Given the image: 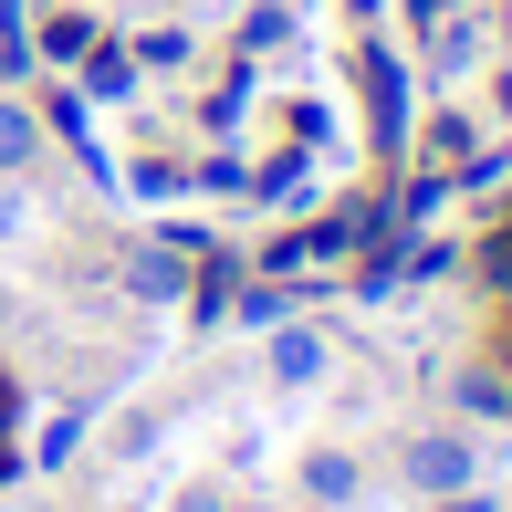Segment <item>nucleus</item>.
I'll return each mask as SVG.
<instances>
[{"label": "nucleus", "mask_w": 512, "mask_h": 512, "mask_svg": "<svg viewBox=\"0 0 512 512\" xmlns=\"http://www.w3.org/2000/svg\"><path fill=\"white\" fill-rule=\"evenodd\" d=\"M32 63V32H21V0H0V84Z\"/></svg>", "instance_id": "11"}, {"label": "nucleus", "mask_w": 512, "mask_h": 512, "mask_svg": "<svg viewBox=\"0 0 512 512\" xmlns=\"http://www.w3.org/2000/svg\"><path fill=\"white\" fill-rule=\"evenodd\" d=\"M356 481H366V471H356L345 450H314V460H304V502H324V512H335V502H356Z\"/></svg>", "instance_id": "6"}, {"label": "nucleus", "mask_w": 512, "mask_h": 512, "mask_svg": "<svg viewBox=\"0 0 512 512\" xmlns=\"http://www.w3.org/2000/svg\"><path fill=\"white\" fill-rule=\"evenodd\" d=\"M84 84H95V95H136V53H105L95 42V53H84Z\"/></svg>", "instance_id": "8"}, {"label": "nucleus", "mask_w": 512, "mask_h": 512, "mask_svg": "<svg viewBox=\"0 0 512 512\" xmlns=\"http://www.w3.org/2000/svg\"><path fill=\"white\" fill-rule=\"evenodd\" d=\"M178 512H220V492H189V502H178Z\"/></svg>", "instance_id": "14"}, {"label": "nucleus", "mask_w": 512, "mask_h": 512, "mask_svg": "<svg viewBox=\"0 0 512 512\" xmlns=\"http://www.w3.org/2000/svg\"><path fill=\"white\" fill-rule=\"evenodd\" d=\"M42 53H53V63H84V53H95V21H84V11L42 21Z\"/></svg>", "instance_id": "7"}, {"label": "nucleus", "mask_w": 512, "mask_h": 512, "mask_svg": "<svg viewBox=\"0 0 512 512\" xmlns=\"http://www.w3.org/2000/svg\"><path fill=\"white\" fill-rule=\"evenodd\" d=\"M471 147H481L471 115H439V126H429V157H439V168H471Z\"/></svg>", "instance_id": "9"}, {"label": "nucleus", "mask_w": 512, "mask_h": 512, "mask_svg": "<svg viewBox=\"0 0 512 512\" xmlns=\"http://www.w3.org/2000/svg\"><path fill=\"white\" fill-rule=\"evenodd\" d=\"M450 398H460V418H512V377L502 366H460Z\"/></svg>", "instance_id": "5"}, {"label": "nucleus", "mask_w": 512, "mask_h": 512, "mask_svg": "<svg viewBox=\"0 0 512 512\" xmlns=\"http://www.w3.org/2000/svg\"><path fill=\"white\" fill-rule=\"evenodd\" d=\"M481 283H492V293H512V220L492 230V241H481Z\"/></svg>", "instance_id": "12"}, {"label": "nucleus", "mask_w": 512, "mask_h": 512, "mask_svg": "<svg viewBox=\"0 0 512 512\" xmlns=\"http://www.w3.org/2000/svg\"><path fill=\"white\" fill-rule=\"evenodd\" d=\"M471 471H481V450H471L460 429H418V439H408V481H418V492L450 502V492H471Z\"/></svg>", "instance_id": "1"}, {"label": "nucleus", "mask_w": 512, "mask_h": 512, "mask_svg": "<svg viewBox=\"0 0 512 512\" xmlns=\"http://www.w3.org/2000/svg\"><path fill=\"white\" fill-rule=\"evenodd\" d=\"M32 147H42V126L21 105H0V168H32Z\"/></svg>", "instance_id": "10"}, {"label": "nucleus", "mask_w": 512, "mask_h": 512, "mask_svg": "<svg viewBox=\"0 0 512 512\" xmlns=\"http://www.w3.org/2000/svg\"><path fill=\"white\" fill-rule=\"evenodd\" d=\"M0 471H11V439H0Z\"/></svg>", "instance_id": "16"}, {"label": "nucleus", "mask_w": 512, "mask_h": 512, "mask_svg": "<svg viewBox=\"0 0 512 512\" xmlns=\"http://www.w3.org/2000/svg\"><path fill=\"white\" fill-rule=\"evenodd\" d=\"M189 251H199V241H147V251L126 262V283L147 293V304H178V293H189Z\"/></svg>", "instance_id": "2"}, {"label": "nucleus", "mask_w": 512, "mask_h": 512, "mask_svg": "<svg viewBox=\"0 0 512 512\" xmlns=\"http://www.w3.org/2000/svg\"><path fill=\"white\" fill-rule=\"evenodd\" d=\"M366 105H377V136L398 147V136H408V74L387 53H366Z\"/></svg>", "instance_id": "3"}, {"label": "nucleus", "mask_w": 512, "mask_h": 512, "mask_svg": "<svg viewBox=\"0 0 512 512\" xmlns=\"http://www.w3.org/2000/svg\"><path fill=\"white\" fill-rule=\"evenodd\" d=\"M450 11H471V0H418V21H450Z\"/></svg>", "instance_id": "13"}, {"label": "nucleus", "mask_w": 512, "mask_h": 512, "mask_svg": "<svg viewBox=\"0 0 512 512\" xmlns=\"http://www.w3.org/2000/svg\"><path fill=\"white\" fill-rule=\"evenodd\" d=\"M502 377H512V324H502Z\"/></svg>", "instance_id": "15"}, {"label": "nucleus", "mask_w": 512, "mask_h": 512, "mask_svg": "<svg viewBox=\"0 0 512 512\" xmlns=\"http://www.w3.org/2000/svg\"><path fill=\"white\" fill-rule=\"evenodd\" d=\"M272 377H283V387L324 377V335H314V324H283V335H272Z\"/></svg>", "instance_id": "4"}]
</instances>
